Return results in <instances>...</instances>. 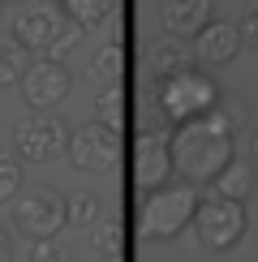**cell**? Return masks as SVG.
I'll return each instance as SVG.
<instances>
[{
  "mask_svg": "<svg viewBox=\"0 0 258 262\" xmlns=\"http://www.w3.org/2000/svg\"><path fill=\"white\" fill-rule=\"evenodd\" d=\"M232 159H236V125L224 116L220 103L211 112H202L198 121L172 129V168H177L181 181H189V185L202 189Z\"/></svg>",
  "mask_w": 258,
  "mask_h": 262,
  "instance_id": "cell-1",
  "label": "cell"
},
{
  "mask_svg": "<svg viewBox=\"0 0 258 262\" xmlns=\"http://www.w3.org/2000/svg\"><path fill=\"white\" fill-rule=\"evenodd\" d=\"M220 86L207 69L198 64H185L177 73H164V78H150V116H164L172 125H189L198 121L202 112H211L220 103Z\"/></svg>",
  "mask_w": 258,
  "mask_h": 262,
  "instance_id": "cell-2",
  "label": "cell"
},
{
  "mask_svg": "<svg viewBox=\"0 0 258 262\" xmlns=\"http://www.w3.org/2000/svg\"><path fill=\"white\" fill-rule=\"evenodd\" d=\"M198 185L189 181H168L164 189L146 193L142 198V211H138V236L150 245H168L177 241L185 228H193V215H198Z\"/></svg>",
  "mask_w": 258,
  "mask_h": 262,
  "instance_id": "cell-3",
  "label": "cell"
},
{
  "mask_svg": "<svg viewBox=\"0 0 258 262\" xmlns=\"http://www.w3.org/2000/svg\"><path fill=\"white\" fill-rule=\"evenodd\" d=\"M13 39L26 52H39V56L56 60L60 52L78 48L82 30L64 17V9L56 0H30V5H22V13L13 17Z\"/></svg>",
  "mask_w": 258,
  "mask_h": 262,
  "instance_id": "cell-4",
  "label": "cell"
},
{
  "mask_svg": "<svg viewBox=\"0 0 258 262\" xmlns=\"http://www.w3.org/2000/svg\"><path fill=\"white\" fill-rule=\"evenodd\" d=\"M245 228H250L245 202H228V198H215V193H207V198L198 202L193 236H198L202 249H211V254H232V249L245 241Z\"/></svg>",
  "mask_w": 258,
  "mask_h": 262,
  "instance_id": "cell-5",
  "label": "cell"
},
{
  "mask_svg": "<svg viewBox=\"0 0 258 262\" xmlns=\"http://www.w3.org/2000/svg\"><path fill=\"white\" fill-rule=\"evenodd\" d=\"M9 220L26 241H52L69 224V215H64V198L52 185H26L9 206Z\"/></svg>",
  "mask_w": 258,
  "mask_h": 262,
  "instance_id": "cell-6",
  "label": "cell"
},
{
  "mask_svg": "<svg viewBox=\"0 0 258 262\" xmlns=\"http://www.w3.org/2000/svg\"><path fill=\"white\" fill-rule=\"evenodd\" d=\"M69 138H73V129L64 125V116L26 112L13 125V155L26 163H52V159L69 155Z\"/></svg>",
  "mask_w": 258,
  "mask_h": 262,
  "instance_id": "cell-7",
  "label": "cell"
},
{
  "mask_svg": "<svg viewBox=\"0 0 258 262\" xmlns=\"http://www.w3.org/2000/svg\"><path fill=\"white\" fill-rule=\"evenodd\" d=\"M69 163L78 172H91V177H107V172H116V163H121V134L107 129L103 121L78 125V129H73V138H69Z\"/></svg>",
  "mask_w": 258,
  "mask_h": 262,
  "instance_id": "cell-8",
  "label": "cell"
},
{
  "mask_svg": "<svg viewBox=\"0 0 258 262\" xmlns=\"http://www.w3.org/2000/svg\"><path fill=\"white\" fill-rule=\"evenodd\" d=\"M172 177H177V168H172V134L142 125V134L134 138V185L142 193H155Z\"/></svg>",
  "mask_w": 258,
  "mask_h": 262,
  "instance_id": "cell-9",
  "label": "cell"
},
{
  "mask_svg": "<svg viewBox=\"0 0 258 262\" xmlns=\"http://www.w3.org/2000/svg\"><path fill=\"white\" fill-rule=\"evenodd\" d=\"M17 91H22V103H26L30 112H52V107H60L69 99L73 78H69V69H64L60 60L39 56V60H30V69H26V78H22Z\"/></svg>",
  "mask_w": 258,
  "mask_h": 262,
  "instance_id": "cell-10",
  "label": "cell"
},
{
  "mask_svg": "<svg viewBox=\"0 0 258 262\" xmlns=\"http://www.w3.org/2000/svg\"><path fill=\"white\" fill-rule=\"evenodd\" d=\"M159 17H164V35L193 43L215 21V0H159Z\"/></svg>",
  "mask_w": 258,
  "mask_h": 262,
  "instance_id": "cell-11",
  "label": "cell"
},
{
  "mask_svg": "<svg viewBox=\"0 0 258 262\" xmlns=\"http://www.w3.org/2000/svg\"><path fill=\"white\" fill-rule=\"evenodd\" d=\"M241 48H245V43H241L236 21H220V17H215L198 39H193V56H198L202 64H232Z\"/></svg>",
  "mask_w": 258,
  "mask_h": 262,
  "instance_id": "cell-12",
  "label": "cell"
},
{
  "mask_svg": "<svg viewBox=\"0 0 258 262\" xmlns=\"http://www.w3.org/2000/svg\"><path fill=\"white\" fill-rule=\"evenodd\" d=\"M142 60H146L150 78H164V73H177V69H185V64H193V43L177 39V35H155L146 43Z\"/></svg>",
  "mask_w": 258,
  "mask_h": 262,
  "instance_id": "cell-13",
  "label": "cell"
},
{
  "mask_svg": "<svg viewBox=\"0 0 258 262\" xmlns=\"http://www.w3.org/2000/svg\"><path fill=\"white\" fill-rule=\"evenodd\" d=\"M121 73H125V43L121 39L99 43L95 56H91V64H86V78L99 82V86H112V82H121Z\"/></svg>",
  "mask_w": 258,
  "mask_h": 262,
  "instance_id": "cell-14",
  "label": "cell"
},
{
  "mask_svg": "<svg viewBox=\"0 0 258 262\" xmlns=\"http://www.w3.org/2000/svg\"><path fill=\"white\" fill-rule=\"evenodd\" d=\"M211 193H215V198H228V202H245L254 193V163L232 159L228 168L211 181Z\"/></svg>",
  "mask_w": 258,
  "mask_h": 262,
  "instance_id": "cell-15",
  "label": "cell"
},
{
  "mask_svg": "<svg viewBox=\"0 0 258 262\" xmlns=\"http://www.w3.org/2000/svg\"><path fill=\"white\" fill-rule=\"evenodd\" d=\"M30 69V52L22 48L13 35H0V91H9V86H22Z\"/></svg>",
  "mask_w": 258,
  "mask_h": 262,
  "instance_id": "cell-16",
  "label": "cell"
},
{
  "mask_svg": "<svg viewBox=\"0 0 258 262\" xmlns=\"http://www.w3.org/2000/svg\"><path fill=\"white\" fill-rule=\"evenodd\" d=\"M60 9L78 30H95V26H103V21L112 17L116 0H60Z\"/></svg>",
  "mask_w": 258,
  "mask_h": 262,
  "instance_id": "cell-17",
  "label": "cell"
},
{
  "mask_svg": "<svg viewBox=\"0 0 258 262\" xmlns=\"http://www.w3.org/2000/svg\"><path fill=\"white\" fill-rule=\"evenodd\" d=\"M64 215H69L73 228H95V224H103V198L91 189H78L64 198Z\"/></svg>",
  "mask_w": 258,
  "mask_h": 262,
  "instance_id": "cell-18",
  "label": "cell"
},
{
  "mask_svg": "<svg viewBox=\"0 0 258 262\" xmlns=\"http://www.w3.org/2000/svg\"><path fill=\"white\" fill-rule=\"evenodd\" d=\"M95 103H99V116H95V121H103L107 129H116V134H121V125H125V107H121V103H125V86H121V82L103 86Z\"/></svg>",
  "mask_w": 258,
  "mask_h": 262,
  "instance_id": "cell-19",
  "label": "cell"
},
{
  "mask_svg": "<svg viewBox=\"0 0 258 262\" xmlns=\"http://www.w3.org/2000/svg\"><path fill=\"white\" fill-rule=\"evenodd\" d=\"M95 249H99V258H121V249H125V224L116 220H103V224H95Z\"/></svg>",
  "mask_w": 258,
  "mask_h": 262,
  "instance_id": "cell-20",
  "label": "cell"
},
{
  "mask_svg": "<svg viewBox=\"0 0 258 262\" xmlns=\"http://www.w3.org/2000/svg\"><path fill=\"white\" fill-rule=\"evenodd\" d=\"M17 193H22V159L0 155V206H13Z\"/></svg>",
  "mask_w": 258,
  "mask_h": 262,
  "instance_id": "cell-21",
  "label": "cell"
},
{
  "mask_svg": "<svg viewBox=\"0 0 258 262\" xmlns=\"http://www.w3.org/2000/svg\"><path fill=\"white\" fill-rule=\"evenodd\" d=\"M30 262H69V249H64L56 236H52V241H35V249H30Z\"/></svg>",
  "mask_w": 258,
  "mask_h": 262,
  "instance_id": "cell-22",
  "label": "cell"
},
{
  "mask_svg": "<svg viewBox=\"0 0 258 262\" xmlns=\"http://www.w3.org/2000/svg\"><path fill=\"white\" fill-rule=\"evenodd\" d=\"M236 30H241V43H245V48H254V52H258V5L245 9V17L236 21Z\"/></svg>",
  "mask_w": 258,
  "mask_h": 262,
  "instance_id": "cell-23",
  "label": "cell"
},
{
  "mask_svg": "<svg viewBox=\"0 0 258 262\" xmlns=\"http://www.w3.org/2000/svg\"><path fill=\"white\" fill-rule=\"evenodd\" d=\"M0 262H13V241H9V228L0 224Z\"/></svg>",
  "mask_w": 258,
  "mask_h": 262,
  "instance_id": "cell-24",
  "label": "cell"
},
{
  "mask_svg": "<svg viewBox=\"0 0 258 262\" xmlns=\"http://www.w3.org/2000/svg\"><path fill=\"white\" fill-rule=\"evenodd\" d=\"M250 163H254V172H258V125H254V134H250Z\"/></svg>",
  "mask_w": 258,
  "mask_h": 262,
  "instance_id": "cell-25",
  "label": "cell"
},
{
  "mask_svg": "<svg viewBox=\"0 0 258 262\" xmlns=\"http://www.w3.org/2000/svg\"><path fill=\"white\" fill-rule=\"evenodd\" d=\"M5 5H30V0H5Z\"/></svg>",
  "mask_w": 258,
  "mask_h": 262,
  "instance_id": "cell-26",
  "label": "cell"
},
{
  "mask_svg": "<svg viewBox=\"0 0 258 262\" xmlns=\"http://www.w3.org/2000/svg\"><path fill=\"white\" fill-rule=\"evenodd\" d=\"M0 21H5V0H0Z\"/></svg>",
  "mask_w": 258,
  "mask_h": 262,
  "instance_id": "cell-27",
  "label": "cell"
},
{
  "mask_svg": "<svg viewBox=\"0 0 258 262\" xmlns=\"http://www.w3.org/2000/svg\"><path fill=\"white\" fill-rule=\"evenodd\" d=\"M99 262H121V258H99Z\"/></svg>",
  "mask_w": 258,
  "mask_h": 262,
  "instance_id": "cell-28",
  "label": "cell"
}]
</instances>
